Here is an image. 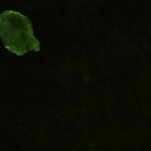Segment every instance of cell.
<instances>
[{
  "mask_svg": "<svg viewBox=\"0 0 151 151\" xmlns=\"http://www.w3.org/2000/svg\"><path fill=\"white\" fill-rule=\"evenodd\" d=\"M1 36L11 52L22 55L29 50L40 51L39 41L33 35L28 18L19 12L5 11L1 14Z\"/></svg>",
  "mask_w": 151,
  "mask_h": 151,
  "instance_id": "obj_1",
  "label": "cell"
}]
</instances>
